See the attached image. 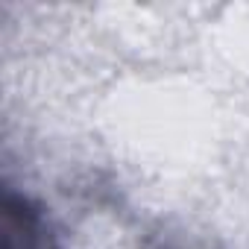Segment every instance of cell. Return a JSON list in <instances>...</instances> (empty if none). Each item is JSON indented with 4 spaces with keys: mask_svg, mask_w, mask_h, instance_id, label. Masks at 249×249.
I'll use <instances>...</instances> for the list:
<instances>
[{
    "mask_svg": "<svg viewBox=\"0 0 249 249\" xmlns=\"http://www.w3.org/2000/svg\"><path fill=\"white\" fill-rule=\"evenodd\" d=\"M6 249H53L38 208L15 194H6Z\"/></svg>",
    "mask_w": 249,
    "mask_h": 249,
    "instance_id": "6da1fadb",
    "label": "cell"
}]
</instances>
